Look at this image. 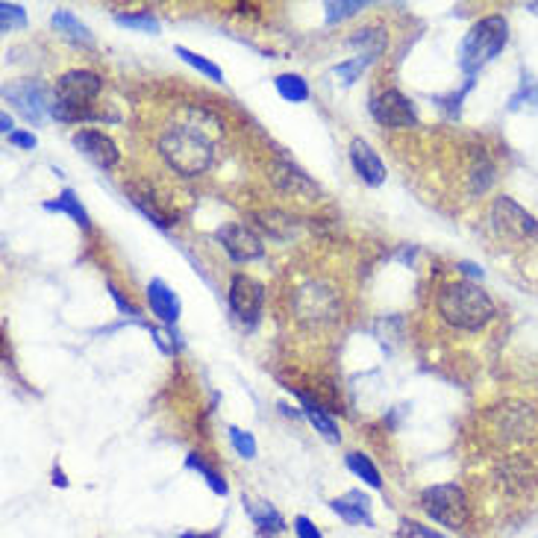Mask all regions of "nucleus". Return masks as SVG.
Masks as SVG:
<instances>
[{
    "instance_id": "nucleus-1",
    "label": "nucleus",
    "mask_w": 538,
    "mask_h": 538,
    "mask_svg": "<svg viewBox=\"0 0 538 538\" xmlns=\"http://www.w3.org/2000/svg\"><path fill=\"white\" fill-rule=\"evenodd\" d=\"M221 144V121L204 107H182L159 132V157L180 177H197L213 168Z\"/></svg>"
},
{
    "instance_id": "nucleus-2",
    "label": "nucleus",
    "mask_w": 538,
    "mask_h": 538,
    "mask_svg": "<svg viewBox=\"0 0 538 538\" xmlns=\"http://www.w3.org/2000/svg\"><path fill=\"white\" fill-rule=\"evenodd\" d=\"M436 312L447 326L462 333H479L497 318V306L488 292L468 280L441 285L436 294Z\"/></svg>"
},
{
    "instance_id": "nucleus-3",
    "label": "nucleus",
    "mask_w": 538,
    "mask_h": 538,
    "mask_svg": "<svg viewBox=\"0 0 538 538\" xmlns=\"http://www.w3.org/2000/svg\"><path fill=\"white\" fill-rule=\"evenodd\" d=\"M100 92H103L100 74L85 71V68L65 71L60 80H56V85H53L51 115H53L56 121H65V124L100 118V115L92 109V103L98 100Z\"/></svg>"
},
{
    "instance_id": "nucleus-4",
    "label": "nucleus",
    "mask_w": 538,
    "mask_h": 538,
    "mask_svg": "<svg viewBox=\"0 0 538 538\" xmlns=\"http://www.w3.org/2000/svg\"><path fill=\"white\" fill-rule=\"evenodd\" d=\"M509 42V24L503 15H488L483 21H477L468 30V36L459 44V68L474 80V76L503 51Z\"/></svg>"
},
{
    "instance_id": "nucleus-5",
    "label": "nucleus",
    "mask_w": 538,
    "mask_h": 538,
    "mask_svg": "<svg viewBox=\"0 0 538 538\" xmlns=\"http://www.w3.org/2000/svg\"><path fill=\"white\" fill-rule=\"evenodd\" d=\"M418 506L432 518L436 524L447 526V530H468L470 526V503L456 483H438L421 492Z\"/></svg>"
},
{
    "instance_id": "nucleus-6",
    "label": "nucleus",
    "mask_w": 538,
    "mask_h": 538,
    "mask_svg": "<svg viewBox=\"0 0 538 538\" xmlns=\"http://www.w3.org/2000/svg\"><path fill=\"white\" fill-rule=\"evenodd\" d=\"M488 221H492V229L506 242L524 245L535 242L538 238V221L535 215L526 213L524 206H518L512 197H494L492 209H488Z\"/></svg>"
},
{
    "instance_id": "nucleus-7",
    "label": "nucleus",
    "mask_w": 538,
    "mask_h": 538,
    "mask_svg": "<svg viewBox=\"0 0 538 538\" xmlns=\"http://www.w3.org/2000/svg\"><path fill=\"white\" fill-rule=\"evenodd\" d=\"M294 312L301 321L309 324H330L339 315V294L324 283H309L294 297Z\"/></svg>"
},
{
    "instance_id": "nucleus-8",
    "label": "nucleus",
    "mask_w": 538,
    "mask_h": 538,
    "mask_svg": "<svg viewBox=\"0 0 538 538\" xmlns=\"http://www.w3.org/2000/svg\"><path fill=\"white\" fill-rule=\"evenodd\" d=\"M371 115L373 121L389 130H409L418 127V112L409 98H403L397 89H382L371 98Z\"/></svg>"
},
{
    "instance_id": "nucleus-9",
    "label": "nucleus",
    "mask_w": 538,
    "mask_h": 538,
    "mask_svg": "<svg viewBox=\"0 0 538 538\" xmlns=\"http://www.w3.org/2000/svg\"><path fill=\"white\" fill-rule=\"evenodd\" d=\"M262 303H265L262 283H256L247 274H233V280H229V309L236 312V318L245 324H256Z\"/></svg>"
},
{
    "instance_id": "nucleus-10",
    "label": "nucleus",
    "mask_w": 538,
    "mask_h": 538,
    "mask_svg": "<svg viewBox=\"0 0 538 538\" xmlns=\"http://www.w3.org/2000/svg\"><path fill=\"white\" fill-rule=\"evenodd\" d=\"M494 430L501 432L503 441H518V445H526L538 436V415L533 406H524V403H509L506 409L497 412Z\"/></svg>"
},
{
    "instance_id": "nucleus-11",
    "label": "nucleus",
    "mask_w": 538,
    "mask_h": 538,
    "mask_svg": "<svg viewBox=\"0 0 538 538\" xmlns=\"http://www.w3.org/2000/svg\"><path fill=\"white\" fill-rule=\"evenodd\" d=\"M4 98L12 103V107L24 115L30 124H42L44 115H51V103H47V94H44V85L42 83H15V85H6L4 89Z\"/></svg>"
},
{
    "instance_id": "nucleus-12",
    "label": "nucleus",
    "mask_w": 538,
    "mask_h": 538,
    "mask_svg": "<svg viewBox=\"0 0 538 538\" xmlns=\"http://www.w3.org/2000/svg\"><path fill=\"white\" fill-rule=\"evenodd\" d=\"M215 238L221 242V247L229 253L233 262H251V259H259L265 253L262 242H259V236L253 233L251 227L245 224H224L218 227Z\"/></svg>"
},
{
    "instance_id": "nucleus-13",
    "label": "nucleus",
    "mask_w": 538,
    "mask_h": 538,
    "mask_svg": "<svg viewBox=\"0 0 538 538\" xmlns=\"http://www.w3.org/2000/svg\"><path fill=\"white\" fill-rule=\"evenodd\" d=\"M71 141H74L76 150H83L85 157L94 162V165H100V168L118 165V159H121L118 144H115L109 136H103L100 130H76L71 136Z\"/></svg>"
},
{
    "instance_id": "nucleus-14",
    "label": "nucleus",
    "mask_w": 538,
    "mask_h": 538,
    "mask_svg": "<svg viewBox=\"0 0 538 538\" xmlns=\"http://www.w3.org/2000/svg\"><path fill=\"white\" fill-rule=\"evenodd\" d=\"M350 162L362 182H368V186H382V182H386V165H382V159L377 157V150H371L368 141L353 139Z\"/></svg>"
},
{
    "instance_id": "nucleus-15",
    "label": "nucleus",
    "mask_w": 538,
    "mask_h": 538,
    "mask_svg": "<svg viewBox=\"0 0 538 538\" xmlns=\"http://www.w3.org/2000/svg\"><path fill=\"white\" fill-rule=\"evenodd\" d=\"M148 303H150V312L157 315L162 324H177L180 318V297L171 292L165 280H150L148 283Z\"/></svg>"
},
{
    "instance_id": "nucleus-16",
    "label": "nucleus",
    "mask_w": 538,
    "mask_h": 538,
    "mask_svg": "<svg viewBox=\"0 0 538 538\" xmlns=\"http://www.w3.org/2000/svg\"><path fill=\"white\" fill-rule=\"evenodd\" d=\"M330 509L341 521L348 524H365L368 530H373V515H371V501L362 492H348L344 497H335L330 501Z\"/></svg>"
},
{
    "instance_id": "nucleus-17",
    "label": "nucleus",
    "mask_w": 538,
    "mask_h": 538,
    "mask_svg": "<svg viewBox=\"0 0 538 538\" xmlns=\"http://www.w3.org/2000/svg\"><path fill=\"white\" fill-rule=\"evenodd\" d=\"M44 209L56 215H68L80 229H92L89 213H85V206L80 204V197L74 195V189H62V195L56 200H44Z\"/></svg>"
},
{
    "instance_id": "nucleus-18",
    "label": "nucleus",
    "mask_w": 538,
    "mask_h": 538,
    "mask_svg": "<svg viewBox=\"0 0 538 538\" xmlns=\"http://www.w3.org/2000/svg\"><path fill=\"white\" fill-rule=\"evenodd\" d=\"M297 397H301L303 415L309 418V424L318 430L326 441H339L341 438V432H339V427H335V421L330 418V412H326L318 400H312L309 395H301V391H297Z\"/></svg>"
},
{
    "instance_id": "nucleus-19",
    "label": "nucleus",
    "mask_w": 538,
    "mask_h": 538,
    "mask_svg": "<svg viewBox=\"0 0 538 538\" xmlns=\"http://www.w3.org/2000/svg\"><path fill=\"white\" fill-rule=\"evenodd\" d=\"M247 512H251V518H253V524L259 526V533L262 535H268V538H277L283 530H285V521H283V515L277 512V509L271 506V503H247Z\"/></svg>"
},
{
    "instance_id": "nucleus-20",
    "label": "nucleus",
    "mask_w": 538,
    "mask_h": 538,
    "mask_svg": "<svg viewBox=\"0 0 538 538\" xmlns=\"http://www.w3.org/2000/svg\"><path fill=\"white\" fill-rule=\"evenodd\" d=\"M277 182L285 189V191H292V195H318V189H315V182L303 174L301 168H294V165H288V162H283L280 168H277Z\"/></svg>"
},
{
    "instance_id": "nucleus-21",
    "label": "nucleus",
    "mask_w": 538,
    "mask_h": 538,
    "mask_svg": "<svg viewBox=\"0 0 538 538\" xmlns=\"http://www.w3.org/2000/svg\"><path fill=\"white\" fill-rule=\"evenodd\" d=\"M277 92H280V98L288 100V103H306L309 100V85L301 74H280L274 80Z\"/></svg>"
},
{
    "instance_id": "nucleus-22",
    "label": "nucleus",
    "mask_w": 538,
    "mask_h": 538,
    "mask_svg": "<svg viewBox=\"0 0 538 538\" xmlns=\"http://www.w3.org/2000/svg\"><path fill=\"white\" fill-rule=\"evenodd\" d=\"M344 462H348L350 474H357L359 479H365V483H368L371 488H382V477H380L377 465L371 462V456H365V454H359V450H353V454L344 456Z\"/></svg>"
},
{
    "instance_id": "nucleus-23",
    "label": "nucleus",
    "mask_w": 538,
    "mask_h": 538,
    "mask_svg": "<svg viewBox=\"0 0 538 538\" xmlns=\"http://www.w3.org/2000/svg\"><path fill=\"white\" fill-rule=\"evenodd\" d=\"M174 53H177L180 60L186 62V65H191V68H195L197 74L209 76V80H215V83L224 80V71H221L215 62H209L206 56H200V53H195V51H189V47H182V44H177V47H174Z\"/></svg>"
},
{
    "instance_id": "nucleus-24",
    "label": "nucleus",
    "mask_w": 538,
    "mask_h": 538,
    "mask_svg": "<svg viewBox=\"0 0 538 538\" xmlns=\"http://www.w3.org/2000/svg\"><path fill=\"white\" fill-rule=\"evenodd\" d=\"M51 24L56 27L60 33L71 36V38H80V42H92V33L89 27H85L83 21H76V18L68 12V9H56V12L51 15Z\"/></svg>"
},
{
    "instance_id": "nucleus-25",
    "label": "nucleus",
    "mask_w": 538,
    "mask_h": 538,
    "mask_svg": "<svg viewBox=\"0 0 538 538\" xmlns=\"http://www.w3.org/2000/svg\"><path fill=\"white\" fill-rule=\"evenodd\" d=\"M353 47H359V56H365V60H377V56L386 51V33H377V30H359L357 36L350 38Z\"/></svg>"
},
{
    "instance_id": "nucleus-26",
    "label": "nucleus",
    "mask_w": 538,
    "mask_h": 538,
    "mask_svg": "<svg viewBox=\"0 0 538 538\" xmlns=\"http://www.w3.org/2000/svg\"><path fill=\"white\" fill-rule=\"evenodd\" d=\"M186 465H189L191 470H197V474H200V477H204V479H206V486H209V488H213V492H215V494H221V497H227V492H229V488H227V479H224V477H221V474H218V470H215V468H209V465H206V462H204V459H200L197 454H189V456H186Z\"/></svg>"
},
{
    "instance_id": "nucleus-27",
    "label": "nucleus",
    "mask_w": 538,
    "mask_h": 538,
    "mask_svg": "<svg viewBox=\"0 0 538 538\" xmlns=\"http://www.w3.org/2000/svg\"><path fill=\"white\" fill-rule=\"evenodd\" d=\"M115 21L121 27H130V30H141V33H159V21L153 18L150 12H118L115 15Z\"/></svg>"
},
{
    "instance_id": "nucleus-28",
    "label": "nucleus",
    "mask_w": 538,
    "mask_h": 538,
    "mask_svg": "<svg viewBox=\"0 0 538 538\" xmlns=\"http://www.w3.org/2000/svg\"><path fill=\"white\" fill-rule=\"evenodd\" d=\"M24 27H27L24 6L0 4V30H4V33H15V30H24Z\"/></svg>"
},
{
    "instance_id": "nucleus-29",
    "label": "nucleus",
    "mask_w": 538,
    "mask_h": 538,
    "mask_svg": "<svg viewBox=\"0 0 538 538\" xmlns=\"http://www.w3.org/2000/svg\"><path fill=\"white\" fill-rule=\"evenodd\" d=\"M324 9H326V24H339L344 18L362 12L365 4H359V0H339V4H326Z\"/></svg>"
},
{
    "instance_id": "nucleus-30",
    "label": "nucleus",
    "mask_w": 538,
    "mask_h": 538,
    "mask_svg": "<svg viewBox=\"0 0 538 538\" xmlns=\"http://www.w3.org/2000/svg\"><path fill=\"white\" fill-rule=\"evenodd\" d=\"M227 432H229V441H233V447H236L238 456H245V459H253V456H256V438H253V432L238 430V427H229Z\"/></svg>"
},
{
    "instance_id": "nucleus-31",
    "label": "nucleus",
    "mask_w": 538,
    "mask_h": 538,
    "mask_svg": "<svg viewBox=\"0 0 538 538\" xmlns=\"http://www.w3.org/2000/svg\"><path fill=\"white\" fill-rule=\"evenodd\" d=\"M365 65H368V60L365 56H353V60H348V62H341V65H335V76H339L341 83H357L359 76H362V71H365Z\"/></svg>"
},
{
    "instance_id": "nucleus-32",
    "label": "nucleus",
    "mask_w": 538,
    "mask_h": 538,
    "mask_svg": "<svg viewBox=\"0 0 538 538\" xmlns=\"http://www.w3.org/2000/svg\"><path fill=\"white\" fill-rule=\"evenodd\" d=\"M524 103H538V83L535 80H524L521 92L512 94V100H509V109H521Z\"/></svg>"
},
{
    "instance_id": "nucleus-33",
    "label": "nucleus",
    "mask_w": 538,
    "mask_h": 538,
    "mask_svg": "<svg viewBox=\"0 0 538 538\" xmlns=\"http://www.w3.org/2000/svg\"><path fill=\"white\" fill-rule=\"evenodd\" d=\"M400 533H403V538H447V535H441V533L432 530V526H424V524H418V521H403L400 524Z\"/></svg>"
},
{
    "instance_id": "nucleus-34",
    "label": "nucleus",
    "mask_w": 538,
    "mask_h": 538,
    "mask_svg": "<svg viewBox=\"0 0 538 538\" xmlns=\"http://www.w3.org/2000/svg\"><path fill=\"white\" fill-rule=\"evenodd\" d=\"M107 288H109L112 301L118 303V309H121L124 315H127V318H132V321H139V324H141V315H139V309H136V306H132V303L127 301V297H124V292H121V288L115 285V283H107Z\"/></svg>"
},
{
    "instance_id": "nucleus-35",
    "label": "nucleus",
    "mask_w": 538,
    "mask_h": 538,
    "mask_svg": "<svg viewBox=\"0 0 538 538\" xmlns=\"http://www.w3.org/2000/svg\"><path fill=\"white\" fill-rule=\"evenodd\" d=\"M292 524H294V535H297V538H324L318 526H315L306 515H297Z\"/></svg>"
},
{
    "instance_id": "nucleus-36",
    "label": "nucleus",
    "mask_w": 538,
    "mask_h": 538,
    "mask_svg": "<svg viewBox=\"0 0 538 538\" xmlns=\"http://www.w3.org/2000/svg\"><path fill=\"white\" fill-rule=\"evenodd\" d=\"M9 139V144H15V148H24V150H33L36 144H38V139L33 136V132H27V130H15L12 136H6Z\"/></svg>"
},
{
    "instance_id": "nucleus-37",
    "label": "nucleus",
    "mask_w": 538,
    "mask_h": 538,
    "mask_svg": "<svg viewBox=\"0 0 538 538\" xmlns=\"http://www.w3.org/2000/svg\"><path fill=\"white\" fill-rule=\"evenodd\" d=\"M459 271L468 274V277H479V280H483V268L474 265V262H459Z\"/></svg>"
},
{
    "instance_id": "nucleus-38",
    "label": "nucleus",
    "mask_w": 538,
    "mask_h": 538,
    "mask_svg": "<svg viewBox=\"0 0 538 538\" xmlns=\"http://www.w3.org/2000/svg\"><path fill=\"white\" fill-rule=\"evenodd\" d=\"M53 486H60V488H68V479H65V470L62 468H53Z\"/></svg>"
},
{
    "instance_id": "nucleus-39",
    "label": "nucleus",
    "mask_w": 538,
    "mask_h": 538,
    "mask_svg": "<svg viewBox=\"0 0 538 538\" xmlns=\"http://www.w3.org/2000/svg\"><path fill=\"white\" fill-rule=\"evenodd\" d=\"M12 127H15V124H12V118H9V115H6V112H4V115H0V130H4V132H6V136H12V132H15Z\"/></svg>"
},
{
    "instance_id": "nucleus-40",
    "label": "nucleus",
    "mask_w": 538,
    "mask_h": 538,
    "mask_svg": "<svg viewBox=\"0 0 538 538\" xmlns=\"http://www.w3.org/2000/svg\"><path fill=\"white\" fill-rule=\"evenodd\" d=\"M221 533L218 530H213V533H182L180 538H218Z\"/></svg>"
}]
</instances>
